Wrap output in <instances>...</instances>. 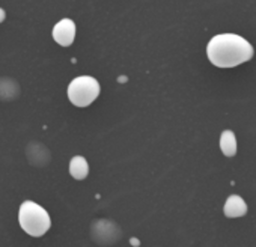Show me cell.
I'll return each mask as SVG.
<instances>
[{
  "label": "cell",
  "mask_w": 256,
  "mask_h": 247,
  "mask_svg": "<svg viewBox=\"0 0 256 247\" xmlns=\"http://www.w3.org/2000/svg\"><path fill=\"white\" fill-rule=\"evenodd\" d=\"M206 56L217 68H234L253 58V47L240 35L222 34L208 42Z\"/></svg>",
  "instance_id": "obj_1"
},
{
  "label": "cell",
  "mask_w": 256,
  "mask_h": 247,
  "mask_svg": "<svg viewBox=\"0 0 256 247\" xmlns=\"http://www.w3.org/2000/svg\"><path fill=\"white\" fill-rule=\"evenodd\" d=\"M5 18H6V12H5L2 8H0V23H4V22H5Z\"/></svg>",
  "instance_id": "obj_8"
},
{
  "label": "cell",
  "mask_w": 256,
  "mask_h": 247,
  "mask_svg": "<svg viewBox=\"0 0 256 247\" xmlns=\"http://www.w3.org/2000/svg\"><path fill=\"white\" fill-rule=\"evenodd\" d=\"M223 211H224V216L226 217H229V218H238V217L246 216V212H247V204H246V200L241 196L230 194L226 199V202H224Z\"/></svg>",
  "instance_id": "obj_5"
},
{
  "label": "cell",
  "mask_w": 256,
  "mask_h": 247,
  "mask_svg": "<svg viewBox=\"0 0 256 247\" xmlns=\"http://www.w3.org/2000/svg\"><path fill=\"white\" fill-rule=\"evenodd\" d=\"M70 174L74 180H84L89 175V164L84 157L76 156L70 162Z\"/></svg>",
  "instance_id": "obj_6"
},
{
  "label": "cell",
  "mask_w": 256,
  "mask_h": 247,
  "mask_svg": "<svg viewBox=\"0 0 256 247\" xmlns=\"http://www.w3.org/2000/svg\"><path fill=\"white\" fill-rule=\"evenodd\" d=\"M220 150L226 157H234L236 154V138L234 132L224 130L220 136Z\"/></svg>",
  "instance_id": "obj_7"
},
{
  "label": "cell",
  "mask_w": 256,
  "mask_h": 247,
  "mask_svg": "<svg viewBox=\"0 0 256 247\" xmlns=\"http://www.w3.org/2000/svg\"><path fill=\"white\" fill-rule=\"evenodd\" d=\"M100 83L90 76L76 77L68 86V98L77 107L90 106L100 95Z\"/></svg>",
  "instance_id": "obj_3"
},
{
  "label": "cell",
  "mask_w": 256,
  "mask_h": 247,
  "mask_svg": "<svg viewBox=\"0 0 256 247\" xmlns=\"http://www.w3.org/2000/svg\"><path fill=\"white\" fill-rule=\"evenodd\" d=\"M74 38H76V24L72 20L64 18L53 28V40L59 46L70 47L74 42Z\"/></svg>",
  "instance_id": "obj_4"
},
{
  "label": "cell",
  "mask_w": 256,
  "mask_h": 247,
  "mask_svg": "<svg viewBox=\"0 0 256 247\" xmlns=\"http://www.w3.org/2000/svg\"><path fill=\"white\" fill-rule=\"evenodd\" d=\"M18 222L22 229L30 236H42L52 226L48 212L32 200H26L20 205Z\"/></svg>",
  "instance_id": "obj_2"
}]
</instances>
